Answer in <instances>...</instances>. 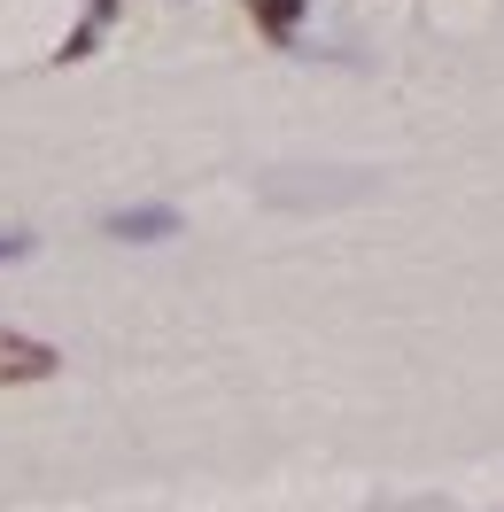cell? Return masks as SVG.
Segmentation results:
<instances>
[{
	"label": "cell",
	"mask_w": 504,
	"mask_h": 512,
	"mask_svg": "<svg viewBox=\"0 0 504 512\" xmlns=\"http://www.w3.org/2000/svg\"><path fill=\"white\" fill-rule=\"evenodd\" d=\"M55 373H63V350H55V342L0 326V388H32V381H55Z\"/></svg>",
	"instance_id": "cell-1"
},
{
	"label": "cell",
	"mask_w": 504,
	"mask_h": 512,
	"mask_svg": "<svg viewBox=\"0 0 504 512\" xmlns=\"http://www.w3.org/2000/svg\"><path fill=\"white\" fill-rule=\"evenodd\" d=\"M179 225H187V218H179L171 202H132V210H109V218H101V233L140 249V241H179Z\"/></svg>",
	"instance_id": "cell-2"
},
{
	"label": "cell",
	"mask_w": 504,
	"mask_h": 512,
	"mask_svg": "<svg viewBox=\"0 0 504 512\" xmlns=\"http://www.w3.org/2000/svg\"><path fill=\"white\" fill-rule=\"evenodd\" d=\"M109 24H117V0H86V16H78V32L55 47V70H70V63H86L101 39H109Z\"/></svg>",
	"instance_id": "cell-3"
},
{
	"label": "cell",
	"mask_w": 504,
	"mask_h": 512,
	"mask_svg": "<svg viewBox=\"0 0 504 512\" xmlns=\"http://www.w3.org/2000/svg\"><path fill=\"white\" fill-rule=\"evenodd\" d=\"M241 8H249V24L272 39V47H295V32H303V8H311V0H241Z\"/></svg>",
	"instance_id": "cell-4"
},
{
	"label": "cell",
	"mask_w": 504,
	"mask_h": 512,
	"mask_svg": "<svg viewBox=\"0 0 504 512\" xmlns=\"http://www.w3.org/2000/svg\"><path fill=\"white\" fill-rule=\"evenodd\" d=\"M32 249H39L32 225H8V233H0V264H16V256H32Z\"/></svg>",
	"instance_id": "cell-5"
}]
</instances>
